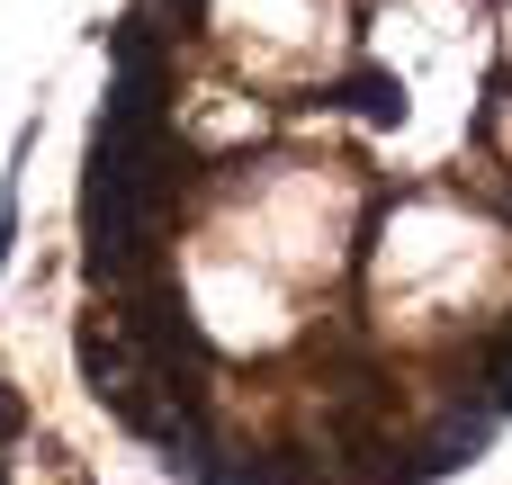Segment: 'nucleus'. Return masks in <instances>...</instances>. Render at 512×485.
I'll list each match as a JSON object with an SVG mask.
<instances>
[{"mask_svg": "<svg viewBox=\"0 0 512 485\" xmlns=\"http://www.w3.org/2000/svg\"><path fill=\"white\" fill-rule=\"evenodd\" d=\"M72 360H81V387H90L99 405H117V396L135 387V351H126V333H117V315H108V306H99V315H81Z\"/></svg>", "mask_w": 512, "mask_h": 485, "instance_id": "f257e3e1", "label": "nucleus"}, {"mask_svg": "<svg viewBox=\"0 0 512 485\" xmlns=\"http://www.w3.org/2000/svg\"><path fill=\"white\" fill-rule=\"evenodd\" d=\"M333 99H351V108H360V117H378V126H387V117H405V81H396V72H378V63H369V72H351Z\"/></svg>", "mask_w": 512, "mask_h": 485, "instance_id": "f03ea898", "label": "nucleus"}, {"mask_svg": "<svg viewBox=\"0 0 512 485\" xmlns=\"http://www.w3.org/2000/svg\"><path fill=\"white\" fill-rule=\"evenodd\" d=\"M27 153H36V126H18L9 171H0V261H9V243H18V171H27Z\"/></svg>", "mask_w": 512, "mask_h": 485, "instance_id": "7ed1b4c3", "label": "nucleus"}, {"mask_svg": "<svg viewBox=\"0 0 512 485\" xmlns=\"http://www.w3.org/2000/svg\"><path fill=\"white\" fill-rule=\"evenodd\" d=\"M18 423H27V405H18V387L0 378V441H18Z\"/></svg>", "mask_w": 512, "mask_h": 485, "instance_id": "20e7f679", "label": "nucleus"}, {"mask_svg": "<svg viewBox=\"0 0 512 485\" xmlns=\"http://www.w3.org/2000/svg\"><path fill=\"white\" fill-rule=\"evenodd\" d=\"M0 485H9V468H0Z\"/></svg>", "mask_w": 512, "mask_h": 485, "instance_id": "39448f33", "label": "nucleus"}]
</instances>
